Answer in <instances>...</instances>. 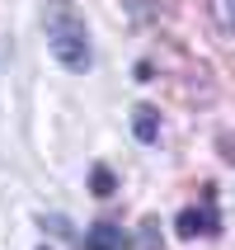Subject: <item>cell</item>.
Masks as SVG:
<instances>
[{
    "label": "cell",
    "mask_w": 235,
    "mask_h": 250,
    "mask_svg": "<svg viewBox=\"0 0 235 250\" xmlns=\"http://www.w3.org/2000/svg\"><path fill=\"white\" fill-rule=\"evenodd\" d=\"M42 250H47V246H42Z\"/></svg>",
    "instance_id": "obj_7"
},
{
    "label": "cell",
    "mask_w": 235,
    "mask_h": 250,
    "mask_svg": "<svg viewBox=\"0 0 235 250\" xmlns=\"http://www.w3.org/2000/svg\"><path fill=\"white\" fill-rule=\"evenodd\" d=\"M127 236L118 222H94L90 231H85V250H123Z\"/></svg>",
    "instance_id": "obj_3"
},
{
    "label": "cell",
    "mask_w": 235,
    "mask_h": 250,
    "mask_svg": "<svg viewBox=\"0 0 235 250\" xmlns=\"http://www.w3.org/2000/svg\"><path fill=\"white\" fill-rule=\"evenodd\" d=\"M174 231L179 241H198V236H217L221 231V212H217V189H202V208H183L174 217Z\"/></svg>",
    "instance_id": "obj_2"
},
{
    "label": "cell",
    "mask_w": 235,
    "mask_h": 250,
    "mask_svg": "<svg viewBox=\"0 0 235 250\" xmlns=\"http://www.w3.org/2000/svg\"><path fill=\"white\" fill-rule=\"evenodd\" d=\"M132 127H137V137H141V142H155V137H160V118H155V109H151V104H141V109H137Z\"/></svg>",
    "instance_id": "obj_4"
},
{
    "label": "cell",
    "mask_w": 235,
    "mask_h": 250,
    "mask_svg": "<svg viewBox=\"0 0 235 250\" xmlns=\"http://www.w3.org/2000/svg\"><path fill=\"white\" fill-rule=\"evenodd\" d=\"M94 194H99V198L113 194V170H108V166H94Z\"/></svg>",
    "instance_id": "obj_6"
},
{
    "label": "cell",
    "mask_w": 235,
    "mask_h": 250,
    "mask_svg": "<svg viewBox=\"0 0 235 250\" xmlns=\"http://www.w3.org/2000/svg\"><path fill=\"white\" fill-rule=\"evenodd\" d=\"M212 19H217V28H221L226 38H235V0H207Z\"/></svg>",
    "instance_id": "obj_5"
},
{
    "label": "cell",
    "mask_w": 235,
    "mask_h": 250,
    "mask_svg": "<svg viewBox=\"0 0 235 250\" xmlns=\"http://www.w3.org/2000/svg\"><path fill=\"white\" fill-rule=\"evenodd\" d=\"M42 33H47V52L66 71H90L94 52H90V28H85L80 10L71 0H52L42 14Z\"/></svg>",
    "instance_id": "obj_1"
}]
</instances>
